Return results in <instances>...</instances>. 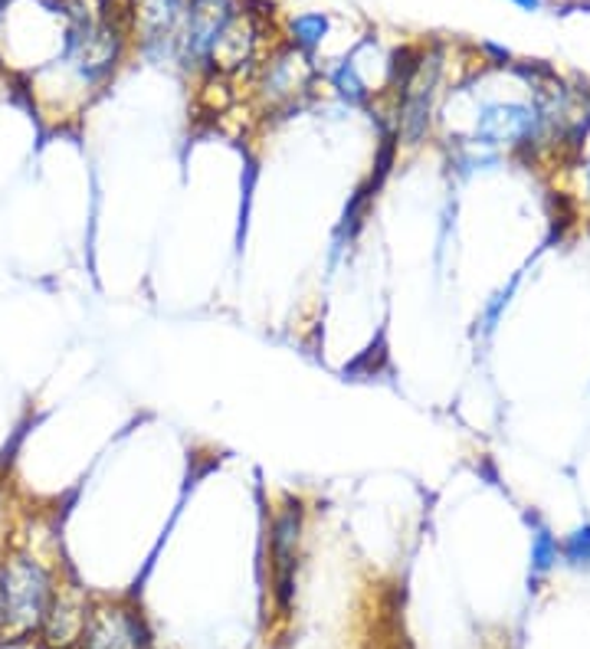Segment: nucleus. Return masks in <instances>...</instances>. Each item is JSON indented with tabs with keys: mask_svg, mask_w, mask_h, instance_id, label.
Masks as SVG:
<instances>
[{
	"mask_svg": "<svg viewBox=\"0 0 590 649\" xmlns=\"http://www.w3.org/2000/svg\"><path fill=\"white\" fill-rule=\"evenodd\" d=\"M53 568L33 551L13 548L0 561V640L40 637L57 597Z\"/></svg>",
	"mask_w": 590,
	"mask_h": 649,
	"instance_id": "nucleus-1",
	"label": "nucleus"
},
{
	"mask_svg": "<svg viewBox=\"0 0 590 649\" xmlns=\"http://www.w3.org/2000/svg\"><path fill=\"white\" fill-rule=\"evenodd\" d=\"M302 538H305V505L298 499H283L273 509L269 529H266V548H269V590L286 617L295 597V574L302 561Z\"/></svg>",
	"mask_w": 590,
	"mask_h": 649,
	"instance_id": "nucleus-2",
	"label": "nucleus"
},
{
	"mask_svg": "<svg viewBox=\"0 0 590 649\" xmlns=\"http://www.w3.org/2000/svg\"><path fill=\"white\" fill-rule=\"evenodd\" d=\"M72 649H151V630L138 607L125 600H99L89 607L86 627Z\"/></svg>",
	"mask_w": 590,
	"mask_h": 649,
	"instance_id": "nucleus-3",
	"label": "nucleus"
},
{
	"mask_svg": "<svg viewBox=\"0 0 590 649\" xmlns=\"http://www.w3.org/2000/svg\"><path fill=\"white\" fill-rule=\"evenodd\" d=\"M89 600L79 588H57V597L50 603V613L43 620L40 640L50 649H72L79 643V633L89 617Z\"/></svg>",
	"mask_w": 590,
	"mask_h": 649,
	"instance_id": "nucleus-4",
	"label": "nucleus"
},
{
	"mask_svg": "<svg viewBox=\"0 0 590 649\" xmlns=\"http://www.w3.org/2000/svg\"><path fill=\"white\" fill-rule=\"evenodd\" d=\"M531 529V581H544L561 564V538L548 529L538 515H529Z\"/></svg>",
	"mask_w": 590,
	"mask_h": 649,
	"instance_id": "nucleus-5",
	"label": "nucleus"
},
{
	"mask_svg": "<svg viewBox=\"0 0 590 649\" xmlns=\"http://www.w3.org/2000/svg\"><path fill=\"white\" fill-rule=\"evenodd\" d=\"M522 276H525V273H515L502 289H495V293L485 298V305H482V312H479V318H475V335H479V338H492V335H495V328L502 325V318H505L512 298H515L519 286H522Z\"/></svg>",
	"mask_w": 590,
	"mask_h": 649,
	"instance_id": "nucleus-6",
	"label": "nucleus"
},
{
	"mask_svg": "<svg viewBox=\"0 0 590 649\" xmlns=\"http://www.w3.org/2000/svg\"><path fill=\"white\" fill-rule=\"evenodd\" d=\"M328 86L335 89V96L348 106H367L371 102V86L364 82V76L357 72L354 59L338 62L332 72H328Z\"/></svg>",
	"mask_w": 590,
	"mask_h": 649,
	"instance_id": "nucleus-7",
	"label": "nucleus"
},
{
	"mask_svg": "<svg viewBox=\"0 0 590 649\" xmlns=\"http://www.w3.org/2000/svg\"><path fill=\"white\" fill-rule=\"evenodd\" d=\"M328 27H332V20L325 13H298L289 23V33H293V43L302 53H312L328 37Z\"/></svg>",
	"mask_w": 590,
	"mask_h": 649,
	"instance_id": "nucleus-8",
	"label": "nucleus"
},
{
	"mask_svg": "<svg viewBox=\"0 0 590 649\" xmlns=\"http://www.w3.org/2000/svg\"><path fill=\"white\" fill-rule=\"evenodd\" d=\"M564 171L571 177V200L578 204V210L590 220V135L584 138L581 151L571 158V165Z\"/></svg>",
	"mask_w": 590,
	"mask_h": 649,
	"instance_id": "nucleus-9",
	"label": "nucleus"
},
{
	"mask_svg": "<svg viewBox=\"0 0 590 649\" xmlns=\"http://www.w3.org/2000/svg\"><path fill=\"white\" fill-rule=\"evenodd\" d=\"M561 564L571 571H590V522H581L561 538Z\"/></svg>",
	"mask_w": 590,
	"mask_h": 649,
	"instance_id": "nucleus-10",
	"label": "nucleus"
},
{
	"mask_svg": "<svg viewBox=\"0 0 590 649\" xmlns=\"http://www.w3.org/2000/svg\"><path fill=\"white\" fill-rule=\"evenodd\" d=\"M512 3H515V7H522V10H531V13L544 7V0H512Z\"/></svg>",
	"mask_w": 590,
	"mask_h": 649,
	"instance_id": "nucleus-11",
	"label": "nucleus"
}]
</instances>
